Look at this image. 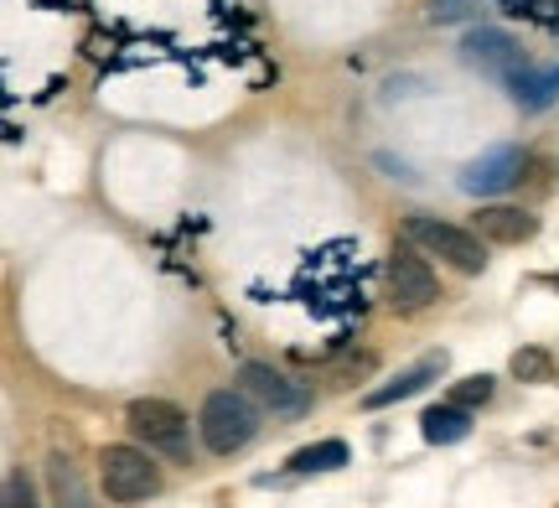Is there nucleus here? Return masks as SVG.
Here are the masks:
<instances>
[{"label":"nucleus","instance_id":"6","mask_svg":"<svg viewBox=\"0 0 559 508\" xmlns=\"http://www.w3.org/2000/svg\"><path fill=\"white\" fill-rule=\"evenodd\" d=\"M436 296H440V281L436 270L425 264V255L415 245H394V255H389V306L409 317V311H425Z\"/></svg>","mask_w":559,"mask_h":508},{"label":"nucleus","instance_id":"11","mask_svg":"<svg viewBox=\"0 0 559 508\" xmlns=\"http://www.w3.org/2000/svg\"><path fill=\"white\" fill-rule=\"evenodd\" d=\"M508 99L519 104V109H528V115H539V109L559 104V62H544V68L523 62L519 73L508 79Z\"/></svg>","mask_w":559,"mask_h":508},{"label":"nucleus","instance_id":"13","mask_svg":"<svg viewBox=\"0 0 559 508\" xmlns=\"http://www.w3.org/2000/svg\"><path fill=\"white\" fill-rule=\"evenodd\" d=\"M419 436H425L430 447H456V441L472 436V410H461V405L425 410V415H419Z\"/></svg>","mask_w":559,"mask_h":508},{"label":"nucleus","instance_id":"14","mask_svg":"<svg viewBox=\"0 0 559 508\" xmlns=\"http://www.w3.org/2000/svg\"><path fill=\"white\" fill-rule=\"evenodd\" d=\"M347 441H311V447H300L285 468L296 472V477H311V472H337V468H347Z\"/></svg>","mask_w":559,"mask_h":508},{"label":"nucleus","instance_id":"3","mask_svg":"<svg viewBox=\"0 0 559 508\" xmlns=\"http://www.w3.org/2000/svg\"><path fill=\"white\" fill-rule=\"evenodd\" d=\"M99 488L109 504H151L160 493V472L145 447H104L99 451Z\"/></svg>","mask_w":559,"mask_h":508},{"label":"nucleus","instance_id":"12","mask_svg":"<svg viewBox=\"0 0 559 508\" xmlns=\"http://www.w3.org/2000/svg\"><path fill=\"white\" fill-rule=\"evenodd\" d=\"M47 493H52L58 508H99L73 457H52V462H47Z\"/></svg>","mask_w":559,"mask_h":508},{"label":"nucleus","instance_id":"8","mask_svg":"<svg viewBox=\"0 0 559 508\" xmlns=\"http://www.w3.org/2000/svg\"><path fill=\"white\" fill-rule=\"evenodd\" d=\"M519 177H523V151L519 145H492V151H481L477 162H466V172H461V192H466V198H492V192H508Z\"/></svg>","mask_w":559,"mask_h":508},{"label":"nucleus","instance_id":"17","mask_svg":"<svg viewBox=\"0 0 559 508\" xmlns=\"http://www.w3.org/2000/svg\"><path fill=\"white\" fill-rule=\"evenodd\" d=\"M0 508H41L37 504V488H32V477L21 468L5 472V493H0Z\"/></svg>","mask_w":559,"mask_h":508},{"label":"nucleus","instance_id":"9","mask_svg":"<svg viewBox=\"0 0 559 508\" xmlns=\"http://www.w3.org/2000/svg\"><path fill=\"white\" fill-rule=\"evenodd\" d=\"M445 374V347H436V353H425V358H415L409 368H400L389 385L368 389L362 394V410H389V405H404V400H415L419 389H430Z\"/></svg>","mask_w":559,"mask_h":508},{"label":"nucleus","instance_id":"16","mask_svg":"<svg viewBox=\"0 0 559 508\" xmlns=\"http://www.w3.org/2000/svg\"><path fill=\"white\" fill-rule=\"evenodd\" d=\"M492 379H487V374H472V379H456V385H451V405H461V410H477V405H487V400H492Z\"/></svg>","mask_w":559,"mask_h":508},{"label":"nucleus","instance_id":"4","mask_svg":"<svg viewBox=\"0 0 559 508\" xmlns=\"http://www.w3.org/2000/svg\"><path fill=\"white\" fill-rule=\"evenodd\" d=\"M124 426H130V436H135L145 451H160V457H177V462H187V430H192V421H187V410L171 405V400H130V410H124Z\"/></svg>","mask_w":559,"mask_h":508},{"label":"nucleus","instance_id":"7","mask_svg":"<svg viewBox=\"0 0 559 508\" xmlns=\"http://www.w3.org/2000/svg\"><path fill=\"white\" fill-rule=\"evenodd\" d=\"M461 62L477 68V73H487V79L508 83L528 58H523V47L508 37L502 26H472V32L461 37Z\"/></svg>","mask_w":559,"mask_h":508},{"label":"nucleus","instance_id":"18","mask_svg":"<svg viewBox=\"0 0 559 508\" xmlns=\"http://www.w3.org/2000/svg\"><path fill=\"white\" fill-rule=\"evenodd\" d=\"M425 16L436 21V26H451V21L477 16V0H430V11H425Z\"/></svg>","mask_w":559,"mask_h":508},{"label":"nucleus","instance_id":"19","mask_svg":"<svg viewBox=\"0 0 559 508\" xmlns=\"http://www.w3.org/2000/svg\"><path fill=\"white\" fill-rule=\"evenodd\" d=\"M555 26H559V21H555Z\"/></svg>","mask_w":559,"mask_h":508},{"label":"nucleus","instance_id":"10","mask_svg":"<svg viewBox=\"0 0 559 508\" xmlns=\"http://www.w3.org/2000/svg\"><path fill=\"white\" fill-rule=\"evenodd\" d=\"M472 234L487 239V245H523V239L539 234V218L513 203H487L481 213H472Z\"/></svg>","mask_w":559,"mask_h":508},{"label":"nucleus","instance_id":"1","mask_svg":"<svg viewBox=\"0 0 559 508\" xmlns=\"http://www.w3.org/2000/svg\"><path fill=\"white\" fill-rule=\"evenodd\" d=\"M198 430H202V447L213 457H234V451H243L260 436V405L243 389H213L202 400Z\"/></svg>","mask_w":559,"mask_h":508},{"label":"nucleus","instance_id":"2","mask_svg":"<svg viewBox=\"0 0 559 508\" xmlns=\"http://www.w3.org/2000/svg\"><path fill=\"white\" fill-rule=\"evenodd\" d=\"M404 245H415L419 255H440V260L451 264V270H461V275H481V270H487V255H481L487 239H477L472 228L440 224L430 213L404 218Z\"/></svg>","mask_w":559,"mask_h":508},{"label":"nucleus","instance_id":"5","mask_svg":"<svg viewBox=\"0 0 559 508\" xmlns=\"http://www.w3.org/2000/svg\"><path fill=\"white\" fill-rule=\"evenodd\" d=\"M239 389L260 410H270L275 421H300L306 410L317 405V400H311V389L296 385V379H285V374H275L270 364H243L239 368Z\"/></svg>","mask_w":559,"mask_h":508},{"label":"nucleus","instance_id":"15","mask_svg":"<svg viewBox=\"0 0 559 508\" xmlns=\"http://www.w3.org/2000/svg\"><path fill=\"white\" fill-rule=\"evenodd\" d=\"M508 374L523 379V385H555L559 379V364L549 347H519L513 358H508Z\"/></svg>","mask_w":559,"mask_h":508}]
</instances>
